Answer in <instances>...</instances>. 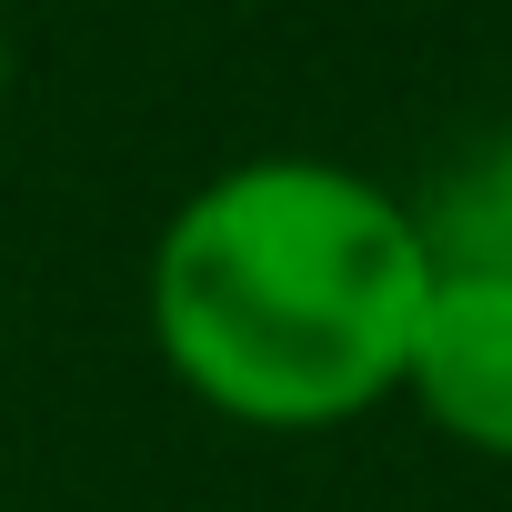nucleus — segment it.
I'll return each instance as SVG.
<instances>
[{
	"label": "nucleus",
	"mask_w": 512,
	"mask_h": 512,
	"mask_svg": "<svg viewBox=\"0 0 512 512\" xmlns=\"http://www.w3.org/2000/svg\"><path fill=\"white\" fill-rule=\"evenodd\" d=\"M422 201L322 151H251L171 201L151 241V352L241 432H342L402 402L432 292Z\"/></svg>",
	"instance_id": "nucleus-1"
},
{
	"label": "nucleus",
	"mask_w": 512,
	"mask_h": 512,
	"mask_svg": "<svg viewBox=\"0 0 512 512\" xmlns=\"http://www.w3.org/2000/svg\"><path fill=\"white\" fill-rule=\"evenodd\" d=\"M0 101H11V31H0Z\"/></svg>",
	"instance_id": "nucleus-4"
},
{
	"label": "nucleus",
	"mask_w": 512,
	"mask_h": 512,
	"mask_svg": "<svg viewBox=\"0 0 512 512\" xmlns=\"http://www.w3.org/2000/svg\"><path fill=\"white\" fill-rule=\"evenodd\" d=\"M402 402L452 452L512 472V272H472V262L432 272L412 362H402Z\"/></svg>",
	"instance_id": "nucleus-2"
},
{
	"label": "nucleus",
	"mask_w": 512,
	"mask_h": 512,
	"mask_svg": "<svg viewBox=\"0 0 512 512\" xmlns=\"http://www.w3.org/2000/svg\"><path fill=\"white\" fill-rule=\"evenodd\" d=\"M422 231H432V262L512 272V121H492V131L422 191Z\"/></svg>",
	"instance_id": "nucleus-3"
}]
</instances>
